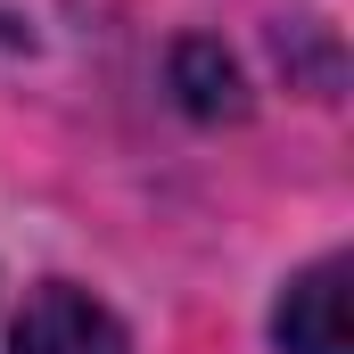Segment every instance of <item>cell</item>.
I'll list each match as a JSON object with an SVG mask.
<instances>
[{"label":"cell","mask_w":354,"mask_h":354,"mask_svg":"<svg viewBox=\"0 0 354 354\" xmlns=\"http://www.w3.org/2000/svg\"><path fill=\"white\" fill-rule=\"evenodd\" d=\"M8 354H124V330H115V313H107V305H91L83 288L50 280V288L17 313Z\"/></svg>","instance_id":"1"},{"label":"cell","mask_w":354,"mask_h":354,"mask_svg":"<svg viewBox=\"0 0 354 354\" xmlns=\"http://www.w3.org/2000/svg\"><path fill=\"white\" fill-rule=\"evenodd\" d=\"M280 346L288 354H354L346 338V256H322L280 297Z\"/></svg>","instance_id":"2"},{"label":"cell","mask_w":354,"mask_h":354,"mask_svg":"<svg viewBox=\"0 0 354 354\" xmlns=\"http://www.w3.org/2000/svg\"><path fill=\"white\" fill-rule=\"evenodd\" d=\"M206 58H214V50H206V41H189L174 66H181V83H189V107H206V115H214V107H231V66H223V75H206Z\"/></svg>","instance_id":"3"}]
</instances>
